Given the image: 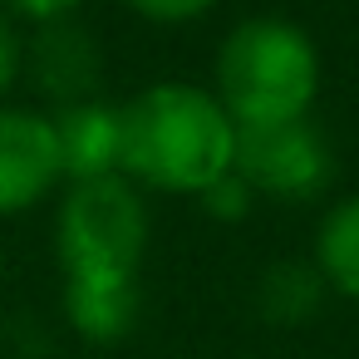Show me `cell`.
Instances as JSON below:
<instances>
[{
    "mask_svg": "<svg viewBox=\"0 0 359 359\" xmlns=\"http://www.w3.org/2000/svg\"><path fill=\"white\" fill-rule=\"evenodd\" d=\"M236 133L207 84H148L123 104V177L143 192L202 197L236 168Z\"/></svg>",
    "mask_w": 359,
    "mask_h": 359,
    "instance_id": "cell-1",
    "label": "cell"
},
{
    "mask_svg": "<svg viewBox=\"0 0 359 359\" xmlns=\"http://www.w3.org/2000/svg\"><path fill=\"white\" fill-rule=\"evenodd\" d=\"M320 89H325L320 45L305 25L285 15H251L231 25V35L217 50L212 94L236 128L310 118Z\"/></svg>",
    "mask_w": 359,
    "mask_h": 359,
    "instance_id": "cell-2",
    "label": "cell"
},
{
    "mask_svg": "<svg viewBox=\"0 0 359 359\" xmlns=\"http://www.w3.org/2000/svg\"><path fill=\"white\" fill-rule=\"evenodd\" d=\"M148 231V197L123 172L65 182L55 212V261L65 285H138Z\"/></svg>",
    "mask_w": 359,
    "mask_h": 359,
    "instance_id": "cell-3",
    "label": "cell"
},
{
    "mask_svg": "<svg viewBox=\"0 0 359 359\" xmlns=\"http://www.w3.org/2000/svg\"><path fill=\"white\" fill-rule=\"evenodd\" d=\"M236 177L271 202H310L330 187L334 158L325 133L310 118L295 123H266V128H241L236 133Z\"/></svg>",
    "mask_w": 359,
    "mask_h": 359,
    "instance_id": "cell-4",
    "label": "cell"
},
{
    "mask_svg": "<svg viewBox=\"0 0 359 359\" xmlns=\"http://www.w3.org/2000/svg\"><path fill=\"white\" fill-rule=\"evenodd\" d=\"M65 187L50 109L0 104V217H20Z\"/></svg>",
    "mask_w": 359,
    "mask_h": 359,
    "instance_id": "cell-5",
    "label": "cell"
},
{
    "mask_svg": "<svg viewBox=\"0 0 359 359\" xmlns=\"http://www.w3.org/2000/svg\"><path fill=\"white\" fill-rule=\"evenodd\" d=\"M99 74H104V50H99L89 25H79L74 15L69 20H50V25H30L25 79H30V89L50 109L94 99L99 94Z\"/></svg>",
    "mask_w": 359,
    "mask_h": 359,
    "instance_id": "cell-6",
    "label": "cell"
},
{
    "mask_svg": "<svg viewBox=\"0 0 359 359\" xmlns=\"http://www.w3.org/2000/svg\"><path fill=\"white\" fill-rule=\"evenodd\" d=\"M50 123H55L65 182L123 172V104H109L104 94H94V99L50 109Z\"/></svg>",
    "mask_w": 359,
    "mask_h": 359,
    "instance_id": "cell-7",
    "label": "cell"
},
{
    "mask_svg": "<svg viewBox=\"0 0 359 359\" xmlns=\"http://www.w3.org/2000/svg\"><path fill=\"white\" fill-rule=\"evenodd\" d=\"M138 285H65V320L84 344H118L138 325Z\"/></svg>",
    "mask_w": 359,
    "mask_h": 359,
    "instance_id": "cell-8",
    "label": "cell"
},
{
    "mask_svg": "<svg viewBox=\"0 0 359 359\" xmlns=\"http://www.w3.org/2000/svg\"><path fill=\"white\" fill-rule=\"evenodd\" d=\"M310 266L320 271L325 290H334L344 300H359V192L339 197L320 217Z\"/></svg>",
    "mask_w": 359,
    "mask_h": 359,
    "instance_id": "cell-9",
    "label": "cell"
},
{
    "mask_svg": "<svg viewBox=\"0 0 359 359\" xmlns=\"http://www.w3.org/2000/svg\"><path fill=\"white\" fill-rule=\"evenodd\" d=\"M325 280L310 261H276L266 266L261 285H256V305L271 325H305L315 320V310L325 305Z\"/></svg>",
    "mask_w": 359,
    "mask_h": 359,
    "instance_id": "cell-10",
    "label": "cell"
},
{
    "mask_svg": "<svg viewBox=\"0 0 359 359\" xmlns=\"http://www.w3.org/2000/svg\"><path fill=\"white\" fill-rule=\"evenodd\" d=\"M197 202H202V212H207V217H217V222H241V217L256 207V192H251V187L236 177V168H231V172H226V177H217Z\"/></svg>",
    "mask_w": 359,
    "mask_h": 359,
    "instance_id": "cell-11",
    "label": "cell"
},
{
    "mask_svg": "<svg viewBox=\"0 0 359 359\" xmlns=\"http://www.w3.org/2000/svg\"><path fill=\"white\" fill-rule=\"evenodd\" d=\"M133 15H143L148 25H192L202 15H212L222 0H123Z\"/></svg>",
    "mask_w": 359,
    "mask_h": 359,
    "instance_id": "cell-12",
    "label": "cell"
},
{
    "mask_svg": "<svg viewBox=\"0 0 359 359\" xmlns=\"http://www.w3.org/2000/svg\"><path fill=\"white\" fill-rule=\"evenodd\" d=\"M20 79H25V35L6 11H0V104H11Z\"/></svg>",
    "mask_w": 359,
    "mask_h": 359,
    "instance_id": "cell-13",
    "label": "cell"
},
{
    "mask_svg": "<svg viewBox=\"0 0 359 359\" xmlns=\"http://www.w3.org/2000/svg\"><path fill=\"white\" fill-rule=\"evenodd\" d=\"M84 0H0V11L11 20H25V25H50V20H69L79 15Z\"/></svg>",
    "mask_w": 359,
    "mask_h": 359,
    "instance_id": "cell-14",
    "label": "cell"
},
{
    "mask_svg": "<svg viewBox=\"0 0 359 359\" xmlns=\"http://www.w3.org/2000/svg\"><path fill=\"white\" fill-rule=\"evenodd\" d=\"M0 290H6V251H0Z\"/></svg>",
    "mask_w": 359,
    "mask_h": 359,
    "instance_id": "cell-15",
    "label": "cell"
}]
</instances>
